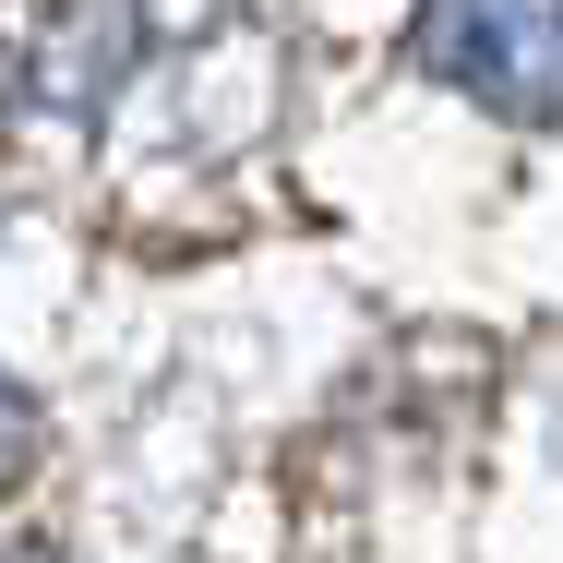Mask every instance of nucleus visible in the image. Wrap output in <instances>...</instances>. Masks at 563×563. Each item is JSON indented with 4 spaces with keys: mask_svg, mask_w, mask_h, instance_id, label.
<instances>
[{
    "mask_svg": "<svg viewBox=\"0 0 563 563\" xmlns=\"http://www.w3.org/2000/svg\"><path fill=\"white\" fill-rule=\"evenodd\" d=\"M0 444H12V396H0Z\"/></svg>",
    "mask_w": 563,
    "mask_h": 563,
    "instance_id": "2",
    "label": "nucleus"
},
{
    "mask_svg": "<svg viewBox=\"0 0 563 563\" xmlns=\"http://www.w3.org/2000/svg\"><path fill=\"white\" fill-rule=\"evenodd\" d=\"M0 563H36V552H0Z\"/></svg>",
    "mask_w": 563,
    "mask_h": 563,
    "instance_id": "3",
    "label": "nucleus"
},
{
    "mask_svg": "<svg viewBox=\"0 0 563 563\" xmlns=\"http://www.w3.org/2000/svg\"><path fill=\"white\" fill-rule=\"evenodd\" d=\"M420 60L504 120H563V0H420Z\"/></svg>",
    "mask_w": 563,
    "mask_h": 563,
    "instance_id": "1",
    "label": "nucleus"
}]
</instances>
